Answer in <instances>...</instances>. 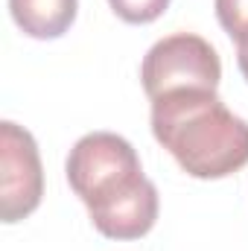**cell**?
<instances>
[{"label": "cell", "instance_id": "1", "mask_svg": "<svg viewBox=\"0 0 248 251\" xmlns=\"http://www.w3.org/2000/svg\"><path fill=\"white\" fill-rule=\"evenodd\" d=\"M70 190L108 240H140L158 219V190L143 176L134 146L114 131H91L67 155Z\"/></svg>", "mask_w": 248, "mask_h": 251}, {"label": "cell", "instance_id": "2", "mask_svg": "<svg viewBox=\"0 0 248 251\" xmlns=\"http://www.w3.org/2000/svg\"><path fill=\"white\" fill-rule=\"evenodd\" d=\"M152 134L193 178H225L248 164V123L216 91H175L152 100Z\"/></svg>", "mask_w": 248, "mask_h": 251}, {"label": "cell", "instance_id": "3", "mask_svg": "<svg viewBox=\"0 0 248 251\" xmlns=\"http://www.w3.org/2000/svg\"><path fill=\"white\" fill-rule=\"evenodd\" d=\"M140 79L149 100L175 91H216L222 64L210 41L193 32H175L152 44L140 64Z\"/></svg>", "mask_w": 248, "mask_h": 251}, {"label": "cell", "instance_id": "4", "mask_svg": "<svg viewBox=\"0 0 248 251\" xmlns=\"http://www.w3.org/2000/svg\"><path fill=\"white\" fill-rule=\"evenodd\" d=\"M44 196V170L32 134L12 120L0 123V216L26 219Z\"/></svg>", "mask_w": 248, "mask_h": 251}, {"label": "cell", "instance_id": "5", "mask_svg": "<svg viewBox=\"0 0 248 251\" xmlns=\"http://www.w3.org/2000/svg\"><path fill=\"white\" fill-rule=\"evenodd\" d=\"M79 0H9V12L29 38H59L76 21Z\"/></svg>", "mask_w": 248, "mask_h": 251}, {"label": "cell", "instance_id": "6", "mask_svg": "<svg viewBox=\"0 0 248 251\" xmlns=\"http://www.w3.org/2000/svg\"><path fill=\"white\" fill-rule=\"evenodd\" d=\"M216 18L237 44L248 41V0H216Z\"/></svg>", "mask_w": 248, "mask_h": 251}, {"label": "cell", "instance_id": "7", "mask_svg": "<svg viewBox=\"0 0 248 251\" xmlns=\"http://www.w3.org/2000/svg\"><path fill=\"white\" fill-rule=\"evenodd\" d=\"M108 3L114 15L123 18L125 24H152L170 6V0H108Z\"/></svg>", "mask_w": 248, "mask_h": 251}, {"label": "cell", "instance_id": "8", "mask_svg": "<svg viewBox=\"0 0 248 251\" xmlns=\"http://www.w3.org/2000/svg\"><path fill=\"white\" fill-rule=\"evenodd\" d=\"M237 62H240V70H243V76L248 82V41L246 44H237Z\"/></svg>", "mask_w": 248, "mask_h": 251}]
</instances>
